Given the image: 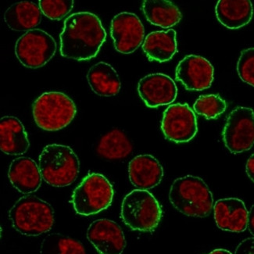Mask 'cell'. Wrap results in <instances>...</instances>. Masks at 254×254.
Masks as SVG:
<instances>
[{
	"instance_id": "6da1fadb",
	"label": "cell",
	"mask_w": 254,
	"mask_h": 254,
	"mask_svg": "<svg viewBox=\"0 0 254 254\" xmlns=\"http://www.w3.org/2000/svg\"><path fill=\"white\" fill-rule=\"evenodd\" d=\"M107 39L101 20L94 13L79 12L65 20L61 32V54L75 61L96 58Z\"/></svg>"
},
{
	"instance_id": "7a4b0ae2",
	"label": "cell",
	"mask_w": 254,
	"mask_h": 254,
	"mask_svg": "<svg viewBox=\"0 0 254 254\" xmlns=\"http://www.w3.org/2000/svg\"><path fill=\"white\" fill-rule=\"evenodd\" d=\"M170 202L189 217H207L214 208V197L203 179L193 175L175 179L169 191Z\"/></svg>"
},
{
	"instance_id": "3957f363",
	"label": "cell",
	"mask_w": 254,
	"mask_h": 254,
	"mask_svg": "<svg viewBox=\"0 0 254 254\" xmlns=\"http://www.w3.org/2000/svg\"><path fill=\"white\" fill-rule=\"evenodd\" d=\"M13 229L26 236H39L51 230L54 210L50 203L35 195L20 197L9 212Z\"/></svg>"
},
{
	"instance_id": "277c9868",
	"label": "cell",
	"mask_w": 254,
	"mask_h": 254,
	"mask_svg": "<svg viewBox=\"0 0 254 254\" xmlns=\"http://www.w3.org/2000/svg\"><path fill=\"white\" fill-rule=\"evenodd\" d=\"M39 167L43 180L50 186L60 188L70 186L76 180L80 162L71 148L51 144L41 153Z\"/></svg>"
},
{
	"instance_id": "5b68a950",
	"label": "cell",
	"mask_w": 254,
	"mask_h": 254,
	"mask_svg": "<svg viewBox=\"0 0 254 254\" xmlns=\"http://www.w3.org/2000/svg\"><path fill=\"white\" fill-rule=\"evenodd\" d=\"M162 215L161 206L148 190H134L124 198L121 217L132 230L153 232L160 224Z\"/></svg>"
},
{
	"instance_id": "8992f818",
	"label": "cell",
	"mask_w": 254,
	"mask_h": 254,
	"mask_svg": "<svg viewBox=\"0 0 254 254\" xmlns=\"http://www.w3.org/2000/svg\"><path fill=\"white\" fill-rule=\"evenodd\" d=\"M34 120L45 131H59L70 125L77 108L69 96L61 92H45L34 102Z\"/></svg>"
},
{
	"instance_id": "52a82bcc",
	"label": "cell",
	"mask_w": 254,
	"mask_h": 254,
	"mask_svg": "<svg viewBox=\"0 0 254 254\" xmlns=\"http://www.w3.org/2000/svg\"><path fill=\"white\" fill-rule=\"evenodd\" d=\"M114 195L113 186L104 175L90 173L73 191L71 203L77 214L92 215L108 208Z\"/></svg>"
},
{
	"instance_id": "ba28073f",
	"label": "cell",
	"mask_w": 254,
	"mask_h": 254,
	"mask_svg": "<svg viewBox=\"0 0 254 254\" xmlns=\"http://www.w3.org/2000/svg\"><path fill=\"white\" fill-rule=\"evenodd\" d=\"M57 52V43L50 34L35 28L20 36L15 54L20 63L28 68H39L48 63Z\"/></svg>"
},
{
	"instance_id": "9c48e42d",
	"label": "cell",
	"mask_w": 254,
	"mask_h": 254,
	"mask_svg": "<svg viewBox=\"0 0 254 254\" xmlns=\"http://www.w3.org/2000/svg\"><path fill=\"white\" fill-rule=\"evenodd\" d=\"M223 141L234 154L248 151L254 145V111L238 107L229 114L223 129Z\"/></svg>"
},
{
	"instance_id": "30bf717a",
	"label": "cell",
	"mask_w": 254,
	"mask_h": 254,
	"mask_svg": "<svg viewBox=\"0 0 254 254\" xmlns=\"http://www.w3.org/2000/svg\"><path fill=\"white\" fill-rule=\"evenodd\" d=\"M161 130L169 141L175 143L190 142L198 131L195 112L187 103L171 104L163 115Z\"/></svg>"
},
{
	"instance_id": "8fae6325",
	"label": "cell",
	"mask_w": 254,
	"mask_h": 254,
	"mask_svg": "<svg viewBox=\"0 0 254 254\" xmlns=\"http://www.w3.org/2000/svg\"><path fill=\"white\" fill-rule=\"evenodd\" d=\"M111 35L117 51L121 54H130L142 45L145 29L137 15L123 12L113 18Z\"/></svg>"
},
{
	"instance_id": "7c38bea8",
	"label": "cell",
	"mask_w": 254,
	"mask_h": 254,
	"mask_svg": "<svg viewBox=\"0 0 254 254\" xmlns=\"http://www.w3.org/2000/svg\"><path fill=\"white\" fill-rule=\"evenodd\" d=\"M214 68L210 61L198 55H188L179 62L175 78L189 91H203L211 86Z\"/></svg>"
},
{
	"instance_id": "4fadbf2b",
	"label": "cell",
	"mask_w": 254,
	"mask_h": 254,
	"mask_svg": "<svg viewBox=\"0 0 254 254\" xmlns=\"http://www.w3.org/2000/svg\"><path fill=\"white\" fill-rule=\"evenodd\" d=\"M140 97L149 108L172 104L177 98L178 88L174 80L162 73H155L138 81Z\"/></svg>"
},
{
	"instance_id": "5bb4252c",
	"label": "cell",
	"mask_w": 254,
	"mask_h": 254,
	"mask_svg": "<svg viewBox=\"0 0 254 254\" xmlns=\"http://www.w3.org/2000/svg\"><path fill=\"white\" fill-rule=\"evenodd\" d=\"M87 239L100 254H122L126 247L123 231L111 220L93 221L87 230Z\"/></svg>"
},
{
	"instance_id": "9a60e30c",
	"label": "cell",
	"mask_w": 254,
	"mask_h": 254,
	"mask_svg": "<svg viewBox=\"0 0 254 254\" xmlns=\"http://www.w3.org/2000/svg\"><path fill=\"white\" fill-rule=\"evenodd\" d=\"M216 225L223 231L243 232L248 226L249 211L245 203L238 198L217 200L214 205Z\"/></svg>"
},
{
	"instance_id": "2e32d148",
	"label": "cell",
	"mask_w": 254,
	"mask_h": 254,
	"mask_svg": "<svg viewBox=\"0 0 254 254\" xmlns=\"http://www.w3.org/2000/svg\"><path fill=\"white\" fill-rule=\"evenodd\" d=\"M128 175L130 182L137 190H148L161 183L164 169L152 155H138L129 163Z\"/></svg>"
},
{
	"instance_id": "e0dca14e",
	"label": "cell",
	"mask_w": 254,
	"mask_h": 254,
	"mask_svg": "<svg viewBox=\"0 0 254 254\" xmlns=\"http://www.w3.org/2000/svg\"><path fill=\"white\" fill-rule=\"evenodd\" d=\"M8 177L12 186L20 193H34L42 184L39 166L29 157L14 159L9 165Z\"/></svg>"
},
{
	"instance_id": "ac0fdd59",
	"label": "cell",
	"mask_w": 254,
	"mask_h": 254,
	"mask_svg": "<svg viewBox=\"0 0 254 254\" xmlns=\"http://www.w3.org/2000/svg\"><path fill=\"white\" fill-rule=\"evenodd\" d=\"M28 134L17 118L6 116L0 121V149L7 155L17 156L28 151Z\"/></svg>"
},
{
	"instance_id": "d6986e66",
	"label": "cell",
	"mask_w": 254,
	"mask_h": 254,
	"mask_svg": "<svg viewBox=\"0 0 254 254\" xmlns=\"http://www.w3.org/2000/svg\"><path fill=\"white\" fill-rule=\"evenodd\" d=\"M215 12L222 25L229 29H240L251 22L254 7L250 0H220Z\"/></svg>"
},
{
	"instance_id": "ffe728a7",
	"label": "cell",
	"mask_w": 254,
	"mask_h": 254,
	"mask_svg": "<svg viewBox=\"0 0 254 254\" xmlns=\"http://www.w3.org/2000/svg\"><path fill=\"white\" fill-rule=\"evenodd\" d=\"M176 35L174 29L149 33L142 44L148 59L160 63L172 60L178 51Z\"/></svg>"
},
{
	"instance_id": "44dd1931",
	"label": "cell",
	"mask_w": 254,
	"mask_h": 254,
	"mask_svg": "<svg viewBox=\"0 0 254 254\" xmlns=\"http://www.w3.org/2000/svg\"><path fill=\"white\" fill-rule=\"evenodd\" d=\"M87 80L92 91L100 96H116L122 87L118 72L104 62H99L89 69Z\"/></svg>"
},
{
	"instance_id": "7402d4cb",
	"label": "cell",
	"mask_w": 254,
	"mask_h": 254,
	"mask_svg": "<svg viewBox=\"0 0 254 254\" xmlns=\"http://www.w3.org/2000/svg\"><path fill=\"white\" fill-rule=\"evenodd\" d=\"M42 12L36 4L28 1L17 2L9 6L4 14V20L10 29L17 32L30 31L39 25Z\"/></svg>"
},
{
	"instance_id": "603a6c76",
	"label": "cell",
	"mask_w": 254,
	"mask_h": 254,
	"mask_svg": "<svg viewBox=\"0 0 254 254\" xmlns=\"http://www.w3.org/2000/svg\"><path fill=\"white\" fill-rule=\"evenodd\" d=\"M142 9L149 23L162 28H172L183 17L178 6L168 0H145Z\"/></svg>"
},
{
	"instance_id": "cb8c5ba5",
	"label": "cell",
	"mask_w": 254,
	"mask_h": 254,
	"mask_svg": "<svg viewBox=\"0 0 254 254\" xmlns=\"http://www.w3.org/2000/svg\"><path fill=\"white\" fill-rule=\"evenodd\" d=\"M132 149L127 135L119 129H114L102 137L97 153L107 160H121L131 154Z\"/></svg>"
},
{
	"instance_id": "d4e9b609",
	"label": "cell",
	"mask_w": 254,
	"mask_h": 254,
	"mask_svg": "<svg viewBox=\"0 0 254 254\" xmlns=\"http://www.w3.org/2000/svg\"><path fill=\"white\" fill-rule=\"evenodd\" d=\"M40 254H86L79 241L61 233H52L44 238L40 246Z\"/></svg>"
},
{
	"instance_id": "484cf974",
	"label": "cell",
	"mask_w": 254,
	"mask_h": 254,
	"mask_svg": "<svg viewBox=\"0 0 254 254\" xmlns=\"http://www.w3.org/2000/svg\"><path fill=\"white\" fill-rule=\"evenodd\" d=\"M193 109L197 115L206 119H216L226 111L227 103L219 95H203L197 99Z\"/></svg>"
},
{
	"instance_id": "4316f807",
	"label": "cell",
	"mask_w": 254,
	"mask_h": 254,
	"mask_svg": "<svg viewBox=\"0 0 254 254\" xmlns=\"http://www.w3.org/2000/svg\"><path fill=\"white\" fill-rule=\"evenodd\" d=\"M74 3L72 0H40L39 6L46 17L51 20H59L71 11Z\"/></svg>"
},
{
	"instance_id": "83f0119b",
	"label": "cell",
	"mask_w": 254,
	"mask_h": 254,
	"mask_svg": "<svg viewBox=\"0 0 254 254\" xmlns=\"http://www.w3.org/2000/svg\"><path fill=\"white\" fill-rule=\"evenodd\" d=\"M240 79L254 87V47L243 50L237 63Z\"/></svg>"
},
{
	"instance_id": "f1b7e54d",
	"label": "cell",
	"mask_w": 254,
	"mask_h": 254,
	"mask_svg": "<svg viewBox=\"0 0 254 254\" xmlns=\"http://www.w3.org/2000/svg\"><path fill=\"white\" fill-rule=\"evenodd\" d=\"M235 254H254V237L243 240L236 247Z\"/></svg>"
},
{
	"instance_id": "f546056e",
	"label": "cell",
	"mask_w": 254,
	"mask_h": 254,
	"mask_svg": "<svg viewBox=\"0 0 254 254\" xmlns=\"http://www.w3.org/2000/svg\"><path fill=\"white\" fill-rule=\"evenodd\" d=\"M246 172L250 179L254 183V153L247 160Z\"/></svg>"
},
{
	"instance_id": "4dcf8cb0",
	"label": "cell",
	"mask_w": 254,
	"mask_h": 254,
	"mask_svg": "<svg viewBox=\"0 0 254 254\" xmlns=\"http://www.w3.org/2000/svg\"><path fill=\"white\" fill-rule=\"evenodd\" d=\"M247 228H248L251 234L254 236V204L251 206V210L249 212L248 226H247Z\"/></svg>"
},
{
	"instance_id": "1f68e13d",
	"label": "cell",
	"mask_w": 254,
	"mask_h": 254,
	"mask_svg": "<svg viewBox=\"0 0 254 254\" xmlns=\"http://www.w3.org/2000/svg\"><path fill=\"white\" fill-rule=\"evenodd\" d=\"M232 254L230 251H227V250H225V249H217V250H214V251L210 252V254Z\"/></svg>"
}]
</instances>
